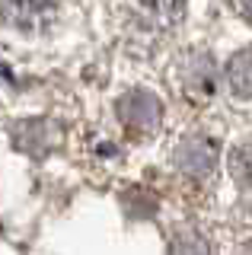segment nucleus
Returning <instances> with one entry per match:
<instances>
[{"label": "nucleus", "instance_id": "nucleus-1", "mask_svg": "<svg viewBox=\"0 0 252 255\" xmlns=\"http://www.w3.org/2000/svg\"><path fill=\"white\" fill-rule=\"evenodd\" d=\"M118 118L128 131L134 134H153L163 122V106L153 93H144V90H134L128 96L118 99Z\"/></svg>", "mask_w": 252, "mask_h": 255}, {"label": "nucleus", "instance_id": "nucleus-2", "mask_svg": "<svg viewBox=\"0 0 252 255\" xmlns=\"http://www.w3.org/2000/svg\"><path fill=\"white\" fill-rule=\"evenodd\" d=\"M172 159H176V166L188 179H208L217 166V147H214L211 137H198V134H195V137H185L179 143V150H176Z\"/></svg>", "mask_w": 252, "mask_h": 255}, {"label": "nucleus", "instance_id": "nucleus-3", "mask_svg": "<svg viewBox=\"0 0 252 255\" xmlns=\"http://www.w3.org/2000/svg\"><path fill=\"white\" fill-rule=\"evenodd\" d=\"M51 0H0V16L16 29H35L45 22Z\"/></svg>", "mask_w": 252, "mask_h": 255}, {"label": "nucleus", "instance_id": "nucleus-4", "mask_svg": "<svg viewBox=\"0 0 252 255\" xmlns=\"http://www.w3.org/2000/svg\"><path fill=\"white\" fill-rule=\"evenodd\" d=\"M227 83H230L233 96H240V99L252 96V48H243V51H236L230 58V64H227Z\"/></svg>", "mask_w": 252, "mask_h": 255}, {"label": "nucleus", "instance_id": "nucleus-5", "mask_svg": "<svg viewBox=\"0 0 252 255\" xmlns=\"http://www.w3.org/2000/svg\"><path fill=\"white\" fill-rule=\"evenodd\" d=\"M230 172L243 188H252V143H240L230 153Z\"/></svg>", "mask_w": 252, "mask_h": 255}, {"label": "nucleus", "instance_id": "nucleus-6", "mask_svg": "<svg viewBox=\"0 0 252 255\" xmlns=\"http://www.w3.org/2000/svg\"><path fill=\"white\" fill-rule=\"evenodd\" d=\"M137 3L144 6V10L150 13L156 22L169 26V22H176L179 16H182V6H185V0H137Z\"/></svg>", "mask_w": 252, "mask_h": 255}, {"label": "nucleus", "instance_id": "nucleus-7", "mask_svg": "<svg viewBox=\"0 0 252 255\" xmlns=\"http://www.w3.org/2000/svg\"><path fill=\"white\" fill-rule=\"evenodd\" d=\"M172 255H211V252H208V243L201 236H182L172 246Z\"/></svg>", "mask_w": 252, "mask_h": 255}, {"label": "nucleus", "instance_id": "nucleus-8", "mask_svg": "<svg viewBox=\"0 0 252 255\" xmlns=\"http://www.w3.org/2000/svg\"><path fill=\"white\" fill-rule=\"evenodd\" d=\"M240 10H243V16L252 22V0H240Z\"/></svg>", "mask_w": 252, "mask_h": 255}, {"label": "nucleus", "instance_id": "nucleus-9", "mask_svg": "<svg viewBox=\"0 0 252 255\" xmlns=\"http://www.w3.org/2000/svg\"><path fill=\"white\" fill-rule=\"evenodd\" d=\"M236 255H252V243H246V246H243V249L236 252Z\"/></svg>", "mask_w": 252, "mask_h": 255}]
</instances>
